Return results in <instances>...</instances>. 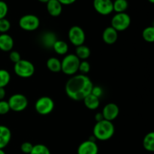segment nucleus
I'll return each instance as SVG.
<instances>
[{"label":"nucleus","mask_w":154,"mask_h":154,"mask_svg":"<svg viewBox=\"0 0 154 154\" xmlns=\"http://www.w3.org/2000/svg\"><path fill=\"white\" fill-rule=\"evenodd\" d=\"M93 84L85 75H77L71 78L66 84V93L70 99L75 101L84 100L92 93Z\"/></svg>","instance_id":"obj_1"},{"label":"nucleus","mask_w":154,"mask_h":154,"mask_svg":"<svg viewBox=\"0 0 154 154\" xmlns=\"http://www.w3.org/2000/svg\"><path fill=\"white\" fill-rule=\"evenodd\" d=\"M114 126L111 121L103 120L96 122L93 128V136L100 141H107L112 138L114 134Z\"/></svg>","instance_id":"obj_2"},{"label":"nucleus","mask_w":154,"mask_h":154,"mask_svg":"<svg viewBox=\"0 0 154 154\" xmlns=\"http://www.w3.org/2000/svg\"><path fill=\"white\" fill-rule=\"evenodd\" d=\"M80 60L75 54L66 55L61 62L62 72L68 75H75L79 69Z\"/></svg>","instance_id":"obj_3"},{"label":"nucleus","mask_w":154,"mask_h":154,"mask_svg":"<svg viewBox=\"0 0 154 154\" xmlns=\"http://www.w3.org/2000/svg\"><path fill=\"white\" fill-rule=\"evenodd\" d=\"M15 74L20 78H27L32 76L35 73V66L31 62L26 60H20L15 63L14 67Z\"/></svg>","instance_id":"obj_4"},{"label":"nucleus","mask_w":154,"mask_h":154,"mask_svg":"<svg viewBox=\"0 0 154 154\" xmlns=\"http://www.w3.org/2000/svg\"><path fill=\"white\" fill-rule=\"evenodd\" d=\"M131 23V18L126 13H117L111 19V27L117 32H122L129 28Z\"/></svg>","instance_id":"obj_5"},{"label":"nucleus","mask_w":154,"mask_h":154,"mask_svg":"<svg viewBox=\"0 0 154 154\" xmlns=\"http://www.w3.org/2000/svg\"><path fill=\"white\" fill-rule=\"evenodd\" d=\"M40 25V20L34 14H26L21 17L19 20V26L25 31H35Z\"/></svg>","instance_id":"obj_6"},{"label":"nucleus","mask_w":154,"mask_h":154,"mask_svg":"<svg viewBox=\"0 0 154 154\" xmlns=\"http://www.w3.org/2000/svg\"><path fill=\"white\" fill-rule=\"evenodd\" d=\"M35 108L41 115H47L51 114L54 108V102L51 98L48 96L41 97L36 101Z\"/></svg>","instance_id":"obj_7"},{"label":"nucleus","mask_w":154,"mask_h":154,"mask_svg":"<svg viewBox=\"0 0 154 154\" xmlns=\"http://www.w3.org/2000/svg\"><path fill=\"white\" fill-rule=\"evenodd\" d=\"M8 105L10 107V110L14 111H22L27 108L28 105V99L24 95L20 94H14L9 98Z\"/></svg>","instance_id":"obj_8"},{"label":"nucleus","mask_w":154,"mask_h":154,"mask_svg":"<svg viewBox=\"0 0 154 154\" xmlns=\"http://www.w3.org/2000/svg\"><path fill=\"white\" fill-rule=\"evenodd\" d=\"M69 38L75 46H81L85 42V32L81 27L74 26L69 31Z\"/></svg>","instance_id":"obj_9"},{"label":"nucleus","mask_w":154,"mask_h":154,"mask_svg":"<svg viewBox=\"0 0 154 154\" xmlns=\"http://www.w3.org/2000/svg\"><path fill=\"white\" fill-rule=\"evenodd\" d=\"M95 10L102 15H108L114 11L111 0H93Z\"/></svg>","instance_id":"obj_10"},{"label":"nucleus","mask_w":154,"mask_h":154,"mask_svg":"<svg viewBox=\"0 0 154 154\" xmlns=\"http://www.w3.org/2000/svg\"><path fill=\"white\" fill-rule=\"evenodd\" d=\"M102 114H103L104 119L108 121H111L115 120L119 115L120 113V109L119 107L114 103H108V105H105L102 111Z\"/></svg>","instance_id":"obj_11"},{"label":"nucleus","mask_w":154,"mask_h":154,"mask_svg":"<svg viewBox=\"0 0 154 154\" xmlns=\"http://www.w3.org/2000/svg\"><path fill=\"white\" fill-rule=\"evenodd\" d=\"M99 147L96 141L90 140L84 141L79 145L78 148V154H98Z\"/></svg>","instance_id":"obj_12"},{"label":"nucleus","mask_w":154,"mask_h":154,"mask_svg":"<svg viewBox=\"0 0 154 154\" xmlns=\"http://www.w3.org/2000/svg\"><path fill=\"white\" fill-rule=\"evenodd\" d=\"M102 38L105 43L108 45H113L118 38V32L111 26L107 27L103 32Z\"/></svg>","instance_id":"obj_13"},{"label":"nucleus","mask_w":154,"mask_h":154,"mask_svg":"<svg viewBox=\"0 0 154 154\" xmlns=\"http://www.w3.org/2000/svg\"><path fill=\"white\" fill-rule=\"evenodd\" d=\"M47 4V10L51 16L58 17L63 11V5L58 0H49Z\"/></svg>","instance_id":"obj_14"},{"label":"nucleus","mask_w":154,"mask_h":154,"mask_svg":"<svg viewBox=\"0 0 154 154\" xmlns=\"http://www.w3.org/2000/svg\"><path fill=\"white\" fill-rule=\"evenodd\" d=\"M11 138V130L5 126L0 125V149H3L9 144Z\"/></svg>","instance_id":"obj_15"},{"label":"nucleus","mask_w":154,"mask_h":154,"mask_svg":"<svg viewBox=\"0 0 154 154\" xmlns=\"http://www.w3.org/2000/svg\"><path fill=\"white\" fill-rule=\"evenodd\" d=\"M14 47V40L9 35L4 33L0 35V50L2 51H11Z\"/></svg>","instance_id":"obj_16"},{"label":"nucleus","mask_w":154,"mask_h":154,"mask_svg":"<svg viewBox=\"0 0 154 154\" xmlns=\"http://www.w3.org/2000/svg\"><path fill=\"white\" fill-rule=\"evenodd\" d=\"M84 102L85 106L90 110L97 109L99 106V104H100L99 98L96 97V96L93 95L92 93H90L87 97L84 98Z\"/></svg>","instance_id":"obj_17"},{"label":"nucleus","mask_w":154,"mask_h":154,"mask_svg":"<svg viewBox=\"0 0 154 154\" xmlns=\"http://www.w3.org/2000/svg\"><path fill=\"white\" fill-rule=\"evenodd\" d=\"M47 67L51 72L57 73L62 71L61 62L56 57H51L47 61Z\"/></svg>","instance_id":"obj_18"},{"label":"nucleus","mask_w":154,"mask_h":154,"mask_svg":"<svg viewBox=\"0 0 154 154\" xmlns=\"http://www.w3.org/2000/svg\"><path fill=\"white\" fill-rule=\"evenodd\" d=\"M143 147L149 152H154V132H150L144 136Z\"/></svg>","instance_id":"obj_19"},{"label":"nucleus","mask_w":154,"mask_h":154,"mask_svg":"<svg viewBox=\"0 0 154 154\" xmlns=\"http://www.w3.org/2000/svg\"><path fill=\"white\" fill-rule=\"evenodd\" d=\"M53 49L59 55H65L69 51V46L67 43L61 40H57L53 46Z\"/></svg>","instance_id":"obj_20"},{"label":"nucleus","mask_w":154,"mask_h":154,"mask_svg":"<svg viewBox=\"0 0 154 154\" xmlns=\"http://www.w3.org/2000/svg\"><path fill=\"white\" fill-rule=\"evenodd\" d=\"M129 3L127 0H114L113 2L114 11L116 13H124L128 8Z\"/></svg>","instance_id":"obj_21"},{"label":"nucleus","mask_w":154,"mask_h":154,"mask_svg":"<svg viewBox=\"0 0 154 154\" xmlns=\"http://www.w3.org/2000/svg\"><path fill=\"white\" fill-rule=\"evenodd\" d=\"M75 55L78 57L79 60H87L90 56V48L84 45L77 47Z\"/></svg>","instance_id":"obj_22"},{"label":"nucleus","mask_w":154,"mask_h":154,"mask_svg":"<svg viewBox=\"0 0 154 154\" xmlns=\"http://www.w3.org/2000/svg\"><path fill=\"white\" fill-rule=\"evenodd\" d=\"M43 35L42 42L45 45V46L48 47L49 48H53L54 43L57 42V38H56L55 35L53 32H46Z\"/></svg>","instance_id":"obj_23"},{"label":"nucleus","mask_w":154,"mask_h":154,"mask_svg":"<svg viewBox=\"0 0 154 154\" xmlns=\"http://www.w3.org/2000/svg\"><path fill=\"white\" fill-rule=\"evenodd\" d=\"M11 75L7 70L0 69V88H5L10 82Z\"/></svg>","instance_id":"obj_24"},{"label":"nucleus","mask_w":154,"mask_h":154,"mask_svg":"<svg viewBox=\"0 0 154 154\" xmlns=\"http://www.w3.org/2000/svg\"><path fill=\"white\" fill-rule=\"evenodd\" d=\"M143 38L147 42H154V26H148L143 30Z\"/></svg>","instance_id":"obj_25"},{"label":"nucleus","mask_w":154,"mask_h":154,"mask_svg":"<svg viewBox=\"0 0 154 154\" xmlns=\"http://www.w3.org/2000/svg\"><path fill=\"white\" fill-rule=\"evenodd\" d=\"M30 154H51V151L47 146L38 144L33 146V148Z\"/></svg>","instance_id":"obj_26"},{"label":"nucleus","mask_w":154,"mask_h":154,"mask_svg":"<svg viewBox=\"0 0 154 154\" xmlns=\"http://www.w3.org/2000/svg\"><path fill=\"white\" fill-rule=\"evenodd\" d=\"M11 28V23L5 18L0 20V32L6 33Z\"/></svg>","instance_id":"obj_27"},{"label":"nucleus","mask_w":154,"mask_h":154,"mask_svg":"<svg viewBox=\"0 0 154 154\" xmlns=\"http://www.w3.org/2000/svg\"><path fill=\"white\" fill-rule=\"evenodd\" d=\"M90 65L88 62L84 60V61L80 63L79 69H78V71H80L82 75H86V74L88 73V72H90Z\"/></svg>","instance_id":"obj_28"},{"label":"nucleus","mask_w":154,"mask_h":154,"mask_svg":"<svg viewBox=\"0 0 154 154\" xmlns=\"http://www.w3.org/2000/svg\"><path fill=\"white\" fill-rule=\"evenodd\" d=\"M9 111H10V107L8 102L4 100L0 101V115H5L8 114Z\"/></svg>","instance_id":"obj_29"},{"label":"nucleus","mask_w":154,"mask_h":154,"mask_svg":"<svg viewBox=\"0 0 154 154\" xmlns=\"http://www.w3.org/2000/svg\"><path fill=\"white\" fill-rule=\"evenodd\" d=\"M8 11V7L4 1H0V20L5 18Z\"/></svg>","instance_id":"obj_30"},{"label":"nucleus","mask_w":154,"mask_h":154,"mask_svg":"<svg viewBox=\"0 0 154 154\" xmlns=\"http://www.w3.org/2000/svg\"><path fill=\"white\" fill-rule=\"evenodd\" d=\"M33 146L34 145H32L30 142H24L21 144L20 150L23 153L26 154H30L32 150Z\"/></svg>","instance_id":"obj_31"},{"label":"nucleus","mask_w":154,"mask_h":154,"mask_svg":"<svg viewBox=\"0 0 154 154\" xmlns=\"http://www.w3.org/2000/svg\"><path fill=\"white\" fill-rule=\"evenodd\" d=\"M9 58L13 63H14V64L21 60V57L17 51H11L9 54Z\"/></svg>","instance_id":"obj_32"},{"label":"nucleus","mask_w":154,"mask_h":154,"mask_svg":"<svg viewBox=\"0 0 154 154\" xmlns=\"http://www.w3.org/2000/svg\"><path fill=\"white\" fill-rule=\"evenodd\" d=\"M91 93L93 95H94V96H96V97L100 98L102 96V94H103V91H102V89L100 87L96 86V87H93Z\"/></svg>","instance_id":"obj_33"},{"label":"nucleus","mask_w":154,"mask_h":154,"mask_svg":"<svg viewBox=\"0 0 154 154\" xmlns=\"http://www.w3.org/2000/svg\"><path fill=\"white\" fill-rule=\"evenodd\" d=\"M62 5H69L73 4L74 2L77 1V0H58Z\"/></svg>","instance_id":"obj_34"},{"label":"nucleus","mask_w":154,"mask_h":154,"mask_svg":"<svg viewBox=\"0 0 154 154\" xmlns=\"http://www.w3.org/2000/svg\"><path fill=\"white\" fill-rule=\"evenodd\" d=\"M95 120H96V122H99V121H102V120H105V119H104L102 113H97V114L95 115Z\"/></svg>","instance_id":"obj_35"},{"label":"nucleus","mask_w":154,"mask_h":154,"mask_svg":"<svg viewBox=\"0 0 154 154\" xmlns=\"http://www.w3.org/2000/svg\"><path fill=\"white\" fill-rule=\"evenodd\" d=\"M5 90L4 88H0V101L3 100V99L5 96Z\"/></svg>","instance_id":"obj_36"},{"label":"nucleus","mask_w":154,"mask_h":154,"mask_svg":"<svg viewBox=\"0 0 154 154\" xmlns=\"http://www.w3.org/2000/svg\"><path fill=\"white\" fill-rule=\"evenodd\" d=\"M38 1H39L40 2H42V3H47L49 0H38Z\"/></svg>","instance_id":"obj_37"},{"label":"nucleus","mask_w":154,"mask_h":154,"mask_svg":"<svg viewBox=\"0 0 154 154\" xmlns=\"http://www.w3.org/2000/svg\"><path fill=\"white\" fill-rule=\"evenodd\" d=\"M0 154H5V151L3 150V149H0Z\"/></svg>","instance_id":"obj_38"},{"label":"nucleus","mask_w":154,"mask_h":154,"mask_svg":"<svg viewBox=\"0 0 154 154\" xmlns=\"http://www.w3.org/2000/svg\"><path fill=\"white\" fill-rule=\"evenodd\" d=\"M148 2H150V3H152V4H154V0H147Z\"/></svg>","instance_id":"obj_39"}]
</instances>
